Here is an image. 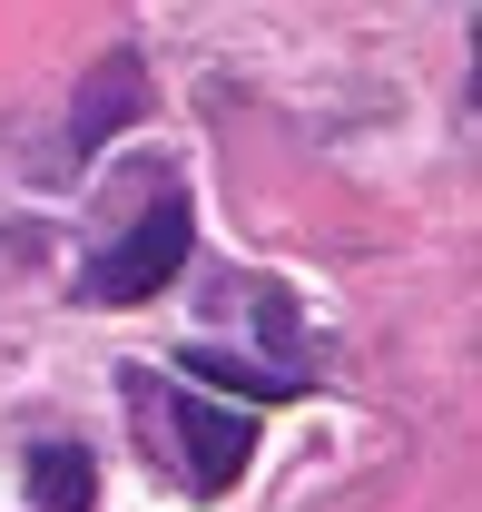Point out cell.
Listing matches in <instances>:
<instances>
[{
	"label": "cell",
	"instance_id": "cell-4",
	"mask_svg": "<svg viewBox=\"0 0 482 512\" xmlns=\"http://www.w3.org/2000/svg\"><path fill=\"white\" fill-rule=\"evenodd\" d=\"M30 493H40V512H89L99 473H89L79 444H30Z\"/></svg>",
	"mask_w": 482,
	"mask_h": 512
},
{
	"label": "cell",
	"instance_id": "cell-5",
	"mask_svg": "<svg viewBox=\"0 0 482 512\" xmlns=\"http://www.w3.org/2000/svg\"><path fill=\"white\" fill-rule=\"evenodd\" d=\"M178 365L207 384V394H256V404H276V394H296V384H305V375H266V365H237V355H217V345H187Z\"/></svg>",
	"mask_w": 482,
	"mask_h": 512
},
{
	"label": "cell",
	"instance_id": "cell-1",
	"mask_svg": "<svg viewBox=\"0 0 482 512\" xmlns=\"http://www.w3.org/2000/svg\"><path fill=\"white\" fill-rule=\"evenodd\" d=\"M187 247H197V217H187V197H158L138 227H128L109 256H89V276H79V296L89 306H138V296H158L168 276L187 266Z\"/></svg>",
	"mask_w": 482,
	"mask_h": 512
},
{
	"label": "cell",
	"instance_id": "cell-3",
	"mask_svg": "<svg viewBox=\"0 0 482 512\" xmlns=\"http://www.w3.org/2000/svg\"><path fill=\"white\" fill-rule=\"evenodd\" d=\"M168 424H178V444H187V483H197V493H227L246 473V453H256V424L227 414V404H207V394H178Z\"/></svg>",
	"mask_w": 482,
	"mask_h": 512
},
{
	"label": "cell",
	"instance_id": "cell-2",
	"mask_svg": "<svg viewBox=\"0 0 482 512\" xmlns=\"http://www.w3.org/2000/svg\"><path fill=\"white\" fill-rule=\"evenodd\" d=\"M138 109H148V69H138V50L89 60L79 99H69V138H60V158H69V168H79V158H99V148H109V138H119Z\"/></svg>",
	"mask_w": 482,
	"mask_h": 512
}]
</instances>
